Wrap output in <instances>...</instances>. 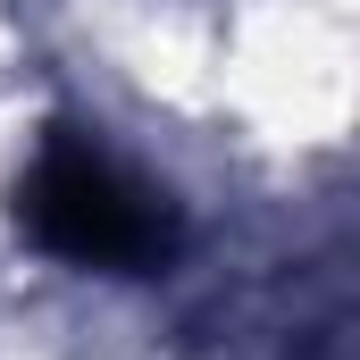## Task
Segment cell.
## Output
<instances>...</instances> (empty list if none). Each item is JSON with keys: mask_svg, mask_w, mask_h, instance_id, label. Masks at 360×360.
<instances>
[{"mask_svg": "<svg viewBox=\"0 0 360 360\" xmlns=\"http://www.w3.org/2000/svg\"><path fill=\"white\" fill-rule=\"evenodd\" d=\"M8 218L34 252L101 276H160L184 252V218L160 184H143L101 134L84 126H42V143L25 151Z\"/></svg>", "mask_w": 360, "mask_h": 360, "instance_id": "cell-1", "label": "cell"}]
</instances>
